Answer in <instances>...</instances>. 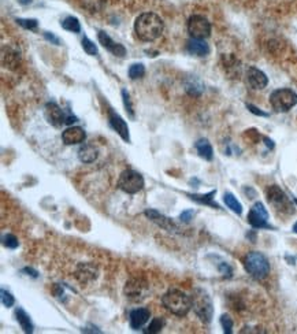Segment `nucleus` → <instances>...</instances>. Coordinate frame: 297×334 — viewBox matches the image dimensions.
I'll return each instance as SVG.
<instances>
[{"label":"nucleus","mask_w":297,"mask_h":334,"mask_svg":"<svg viewBox=\"0 0 297 334\" xmlns=\"http://www.w3.org/2000/svg\"><path fill=\"white\" fill-rule=\"evenodd\" d=\"M122 102H123V106H125V110L128 112V115L133 119L135 118V108H133V104H132V99H130L129 92L126 89H122Z\"/></svg>","instance_id":"c756f323"},{"label":"nucleus","mask_w":297,"mask_h":334,"mask_svg":"<svg viewBox=\"0 0 297 334\" xmlns=\"http://www.w3.org/2000/svg\"><path fill=\"white\" fill-rule=\"evenodd\" d=\"M106 0H82V6L89 13H98L104 7Z\"/></svg>","instance_id":"bb28decb"},{"label":"nucleus","mask_w":297,"mask_h":334,"mask_svg":"<svg viewBox=\"0 0 297 334\" xmlns=\"http://www.w3.org/2000/svg\"><path fill=\"white\" fill-rule=\"evenodd\" d=\"M164 23L159 15L153 13H144L137 17L135 22L136 36L141 41L151 43L158 40L162 36Z\"/></svg>","instance_id":"f257e3e1"},{"label":"nucleus","mask_w":297,"mask_h":334,"mask_svg":"<svg viewBox=\"0 0 297 334\" xmlns=\"http://www.w3.org/2000/svg\"><path fill=\"white\" fill-rule=\"evenodd\" d=\"M164 308L177 316H185L192 308V299L185 292L178 289H170L162 297Z\"/></svg>","instance_id":"f03ea898"},{"label":"nucleus","mask_w":297,"mask_h":334,"mask_svg":"<svg viewBox=\"0 0 297 334\" xmlns=\"http://www.w3.org/2000/svg\"><path fill=\"white\" fill-rule=\"evenodd\" d=\"M22 273H26V275H30L33 278H37L38 277L37 271L34 269H32V267H25V269L22 270Z\"/></svg>","instance_id":"ea45409f"},{"label":"nucleus","mask_w":297,"mask_h":334,"mask_svg":"<svg viewBox=\"0 0 297 334\" xmlns=\"http://www.w3.org/2000/svg\"><path fill=\"white\" fill-rule=\"evenodd\" d=\"M62 28L67 30V32H73V33H79L81 32V25H79L78 18L75 17H66L63 21H62Z\"/></svg>","instance_id":"a878e982"},{"label":"nucleus","mask_w":297,"mask_h":334,"mask_svg":"<svg viewBox=\"0 0 297 334\" xmlns=\"http://www.w3.org/2000/svg\"><path fill=\"white\" fill-rule=\"evenodd\" d=\"M99 156V149L92 144H84L78 149V159L82 163L95 162Z\"/></svg>","instance_id":"aec40b11"},{"label":"nucleus","mask_w":297,"mask_h":334,"mask_svg":"<svg viewBox=\"0 0 297 334\" xmlns=\"http://www.w3.org/2000/svg\"><path fill=\"white\" fill-rule=\"evenodd\" d=\"M163 326H164V320H163L162 318H153V319L151 320L149 326L144 330V331L145 333H149V334L160 333L163 329Z\"/></svg>","instance_id":"c85d7f7f"},{"label":"nucleus","mask_w":297,"mask_h":334,"mask_svg":"<svg viewBox=\"0 0 297 334\" xmlns=\"http://www.w3.org/2000/svg\"><path fill=\"white\" fill-rule=\"evenodd\" d=\"M30 2H32V0H19V3H21V5H23V6L29 5Z\"/></svg>","instance_id":"79ce46f5"},{"label":"nucleus","mask_w":297,"mask_h":334,"mask_svg":"<svg viewBox=\"0 0 297 334\" xmlns=\"http://www.w3.org/2000/svg\"><path fill=\"white\" fill-rule=\"evenodd\" d=\"M0 295H2V303H3V306L7 307V308H10V307L14 306L15 299H14V296H13V295L9 292V290H6V289H2Z\"/></svg>","instance_id":"72a5a7b5"},{"label":"nucleus","mask_w":297,"mask_h":334,"mask_svg":"<svg viewBox=\"0 0 297 334\" xmlns=\"http://www.w3.org/2000/svg\"><path fill=\"white\" fill-rule=\"evenodd\" d=\"M221 325H222L223 333L226 334L233 333V320L228 314H223V315L221 316Z\"/></svg>","instance_id":"473e14b6"},{"label":"nucleus","mask_w":297,"mask_h":334,"mask_svg":"<svg viewBox=\"0 0 297 334\" xmlns=\"http://www.w3.org/2000/svg\"><path fill=\"white\" fill-rule=\"evenodd\" d=\"M144 184L145 182L143 176L139 172L132 170V169H128L125 172H122L121 176H119V180H118L119 189L123 190L125 193H129V195L139 193L140 190L144 188Z\"/></svg>","instance_id":"423d86ee"},{"label":"nucleus","mask_w":297,"mask_h":334,"mask_svg":"<svg viewBox=\"0 0 297 334\" xmlns=\"http://www.w3.org/2000/svg\"><path fill=\"white\" fill-rule=\"evenodd\" d=\"M248 222L255 229H270L269 213L262 201H256L248 214Z\"/></svg>","instance_id":"1a4fd4ad"},{"label":"nucleus","mask_w":297,"mask_h":334,"mask_svg":"<svg viewBox=\"0 0 297 334\" xmlns=\"http://www.w3.org/2000/svg\"><path fill=\"white\" fill-rule=\"evenodd\" d=\"M266 195H267L269 203L274 205L278 211H282V213L286 214L293 213V205L292 203H290V200H289L288 196L285 195V192H283L278 185L269 186Z\"/></svg>","instance_id":"0eeeda50"},{"label":"nucleus","mask_w":297,"mask_h":334,"mask_svg":"<svg viewBox=\"0 0 297 334\" xmlns=\"http://www.w3.org/2000/svg\"><path fill=\"white\" fill-rule=\"evenodd\" d=\"M188 33L192 38L204 40L211 34V23L203 15H192L188 21Z\"/></svg>","instance_id":"6e6552de"},{"label":"nucleus","mask_w":297,"mask_h":334,"mask_svg":"<svg viewBox=\"0 0 297 334\" xmlns=\"http://www.w3.org/2000/svg\"><path fill=\"white\" fill-rule=\"evenodd\" d=\"M293 201H294V203H296V204H297V197L294 200H293Z\"/></svg>","instance_id":"c03bdc74"},{"label":"nucleus","mask_w":297,"mask_h":334,"mask_svg":"<svg viewBox=\"0 0 297 334\" xmlns=\"http://www.w3.org/2000/svg\"><path fill=\"white\" fill-rule=\"evenodd\" d=\"M245 75L246 82L249 84V87H251L252 89H256V91L265 89L266 87H267V84H269L267 75H266L262 70L256 69V67H248Z\"/></svg>","instance_id":"ddd939ff"},{"label":"nucleus","mask_w":297,"mask_h":334,"mask_svg":"<svg viewBox=\"0 0 297 334\" xmlns=\"http://www.w3.org/2000/svg\"><path fill=\"white\" fill-rule=\"evenodd\" d=\"M81 46H82V48H84V51L88 54V55L91 56H96L99 54L98 51V47L95 46V43L91 41L87 36H84L82 37V41H81Z\"/></svg>","instance_id":"7c9ffc66"},{"label":"nucleus","mask_w":297,"mask_h":334,"mask_svg":"<svg viewBox=\"0 0 297 334\" xmlns=\"http://www.w3.org/2000/svg\"><path fill=\"white\" fill-rule=\"evenodd\" d=\"M244 267L255 279H265L270 274L269 260L260 252H249L244 259Z\"/></svg>","instance_id":"20e7f679"},{"label":"nucleus","mask_w":297,"mask_h":334,"mask_svg":"<svg viewBox=\"0 0 297 334\" xmlns=\"http://www.w3.org/2000/svg\"><path fill=\"white\" fill-rule=\"evenodd\" d=\"M145 67L143 63H133L129 67V77L132 79H139L141 77H144Z\"/></svg>","instance_id":"cd10ccee"},{"label":"nucleus","mask_w":297,"mask_h":334,"mask_svg":"<svg viewBox=\"0 0 297 334\" xmlns=\"http://www.w3.org/2000/svg\"><path fill=\"white\" fill-rule=\"evenodd\" d=\"M185 89L191 96H200L201 92L204 91V87L197 78H191L185 82Z\"/></svg>","instance_id":"393cba45"},{"label":"nucleus","mask_w":297,"mask_h":334,"mask_svg":"<svg viewBox=\"0 0 297 334\" xmlns=\"http://www.w3.org/2000/svg\"><path fill=\"white\" fill-rule=\"evenodd\" d=\"M108 121H110V125H111L112 129L121 136V139L126 141V143H129V128H128V123L125 122V119L118 112L114 111V110H108Z\"/></svg>","instance_id":"f8f14e48"},{"label":"nucleus","mask_w":297,"mask_h":334,"mask_svg":"<svg viewBox=\"0 0 297 334\" xmlns=\"http://www.w3.org/2000/svg\"><path fill=\"white\" fill-rule=\"evenodd\" d=\"M44 37H46L48 41H51L52 44H55V46H61V40L56 37L55 34H52V33L46 32V33H44Z\"/></svg>","instance_id":"58836bf2"},{"label":"nucleus","mask_w":297,"mask_h":334,"mask_svg":"<svg viewBox=\"0 0 297 334\" xmlns=\"http://www.w3.org/2000/svg\"><path fill=\"white\" fill-rule=\"evenodd\" d=\"M15 319L19 323V326L22 327L25 333H33V323L30 320V316L26 314L25 310L22 308H17L15 310Z\"/></svg>","instance_id":"4be33fe9"},{"label":"nucleus","mask_w":297,"mask_h":334,"mask_svg":"<svg viewBox=\"0 0 297 334\" xmlns=\"http://www.w3.org/2000/svg\"><path fill=\"white\" fill-rule=\"evenodd\" d=\"M217 195V190H211L208 193H204V195H196V193H188V196L191 197L193 201L196 203H200V204H205V205H211L214 208H221L217 203H214V196Z\"/></svg>","instance_id":"5701e85b"},{"label":"nucleus","mask_w":297,"mask_h":334,"mask_svg":"<svg viewBox=\"0 0 297 334\" xmlns=\"http://www.w3.org/2000/svg\"><path fill=\"white\" fill-rule=\"evenodd\" d=\"M17 22H18V25H21L22 28L29 29V30H34L38 25L37 19H33V18H29V19L17 18Z\"/></svg>","instance_id":"f704fd0d"},{"label":"nucleus","mask_w":297,"mask_h":334,"mask_svg":"<svg viewBox=\"0 0 297 334\" xmlns=\"http://www.w3.org/2000/svg\"><path fill=\"white\" fill-rule=\"evenodd\" d=\"M98 38H99V43L106 48L107 51L111 52L112 55L118 56V58H123V56L126 55L125 47L122 46V44H119V43L114 41L106 32L100 30V32L98 33Z\"/></svg>","instance_id":"4468645a"},{"label":"nucleus","mask_w":297,"mask_h":334,"mask_svg":"<svg viewBox=\"0 0 297 334\" xmlns=\"http://www.w3.org/2000/svg\"><path fill=\"white\" fill-rule=\"evenodd\" d=\"M144 215L149 221H152L153 223H156L158 226L163 228L164 230H167V232H174V230H177V226L174 225L172 219L166 218L163 214H160L159 211H156V210H145Z\"/></svg>","instance_id":"dca6fc26"},{"label":"nucleus","mask_w":297,"mask_h":334,"mask_svg":"<svg viewBox=\"0 0 297 334\" xmlns=\"http://www.w3.org/2000/svg\"><path fill=\"white\" fill-rule=\"evenodd\" d=\"M2 241H3V245H5L6 248H10V249H15V248H18L19 245L18 238H17L14 234H10V233L3 236Z\"/></svg>","instance_id":"2f4dec72"},{"label":"nucleus","mask_w":297,"mask_h":334,"mask_svg":"<svg viewBox=\"0 0 297 334\" xmlns=\"http://www.w3.org/2000/svg\"><path fill=\"white\" fill-rule=\"evenodd\" d=\"M195 148L199 153L200 158L205 159V160H213L214 158V149L209 144V141L207 139H200L195 144Z\"/></svg>","instance_id":"412c9836"},{"label":"nucleus","mask_w":297,"mask_h":334,"mask_svg":"<svg viewBox=\"0 0 297 334\" xmlns=\"http://www.w3.org/2000/svg\"><path fill=\"white\" fill-rule=\"evenodd\" d=\"M263 140H265V143H266V145H267V147H269V148H274V141H271V140L269 139V137H263Z\"/></svg>","instance_id":"a19ab883"},{"label":"nucleus","mask_w":297,"mask_h":334,"mask_svg":"<svg viewBox=\"0 0 297 334\" xmlns=\"http://www.w3.org/2000/svg\"><path fill=\"white\" fill-rule=\"evenodd\" d=\"M186 51L196 56H205L209 54V47L204 40L200 38H192L186 43Z\"/></svg>","instance_id":"6ab92c4d"},{"label":"nucleus","mask_w":297,"mask_h":334,"mask_svg":"<svg viewBox=\"0 0 297 334\" xmlns=\"http://www.w3.org/2000/svg\"><path fill=\"white\" fill-rule=\"evenodd\" d=\"M87 139V133L79 126H70L62 133V140L66 145H75L84 143Z\"/></svg>","instance_id":"2eb2a0df"},{"label":"nucleus","mask_w":297,"mask_h":334,"mask_svg":"<svg viewBox=\"0 0 297 334\" xmlns=\"http://www.w3.org/2000/svg\"><path fill=\"white\" fill-rule=\"evenodd\" d=\"M75 277L79 282H89L98 277V269L92 263H79L75 271Z\"/></svg>","instance_id":"a211bd4d"},{"label":"nucleus","mask_w":297,"mask_h":334,"mask_svg":"<svg viewBox=\"0 0 297 334\" xmlns=\"http://www.w3.org/2000/svg\"><path fill=\"white\" fill-rule=\"evenodd\" d=\"M44 114H46L47 121L50 122L52 126H56L59 128L62 125H66V118H67V112L58 106L55 102H50L46 104V110H44Z\"/></svg>","instance_id":"9b49d317"},{"label":"nucleus","mask_w":297,"mask_h":334,"mask_svg":"<svg viewBox=\"0 0 297 334\" xmlns=\"http://www.w3.org/2000/svg\"><path fill=\"white\" fill-rule=\"evenodd\" d=\"M246 108H248V110H249L252 114H255V115H258V116H265V118H267V116H269V114H267V112L262 111L260 108H258V107L253 106V104H249V103H246Z\"/></svg>","instance_id":"4c0bfd02"},{"label":"nucleus","mask_w":297,"mask_h":334,"mask_svg":"<svg viewBox=\"0 0 297 334\" xmlns=\"http://www.w3.org/2000/svg\"><path fill=\"white\" fill-rule=\"evenodd\" d=\"M270 104L277 112H286L297 104V93L292 89H277L270 95Z\"/></svg>","instance_id":"39448f33"},{"label":"nucleus","mask_w":297,"mask_h":334,"mask_svg":"<svg viewBox=\"0 0 297 334\" xmlns=\"http://www.w3.org/2000/svg\"><path fill=\"white\" fill-rule=\"evenodd\" d=\"M223 201H225V204L228 205V208H230L233 213H236L237 215H241L242 214V205L241 203L237 200V197L230 192H226L225 195H223Z\"/></svg>","instance_id":"b1692460"},{"label":"nucleus","mask_w":297,"mask_h":334,"mask_svg":"<svg viewBox=\"0 0 297 334\" xmlns=\"http://www.w3.org/2000/svg\"><path fill=\"white\" fill-rule=\"evenodd\" d=\"M148 290V285L145 281L140 278H132L125 285V295L132 302H140L143 300Z\"/></svg>","instance_id":"9d476101"},{"label":"nucleus","mask_w":297,"mask_h":334,"mask_svg":"<svg viewBox=\"0 0 297 334\" xmlns=\"http://www.w3.org/2000/svg\"><path fill=\"white\" fill-rule=\"evenodd\" d=\"M293 232L297 233V222L294 223V225H293Z\"/></svg>","instance_id":"37998d69"},{"label":"nucleus","mask_w":297,"mask_h":334,"mask_svg":"<svg viewBox=\"0 0 297 334\" xmlns=\"http://www.w3.org/2000/svg\"><path fill=\"white\" fill-rule=\"evenodd\" d=\"M192 308L203 323H209L214 316V306L211 297L203 289H195L192 293Z\"/></svg>","instance_id":"7ed1b4c3"},{"label":"nucleus","mask_w":297,"mask_h":334,"mask_svg":"<svg viewBox=\"0 0 297 334\" xmlns=\"http://www.w3.org/2000/svg\"><path fill=\"white\" fill-rule=\"evenodd\" d=\"M193 215H195V211H193V210H185V211H182L181 215H180V219H181V222L189 223L192 219H193Z\"/></svg>","instance_id":"e433bc0d"},{"label":"nucleus","mask_w":297,"mask_h":334,"mask_svg":"<svg viewBox=\"0 0 297 334\" xmlns=\"http://www.w3.org/2000/svg\"><path fill=\"white\" fill-rule=\"evenodd\" d=\"M218 269H219V271H221V273H222L223 275L226 277V278H230V277H232L233 270H232V267H230V266L228 265V263H225V262H222V263H219Z\"/></svg>","instance_id":"c9c22d12"},{"label":"nucleus","mask_w":297,"mask_h":334,"mask_svg":"<svg viewBox=\"0 0 297 334\" xmlns=\"http://www.w3.org/2000/svg\"><path fill=\"white\" fill-rule=\"evenodd\" d=\"M149 318H151V312L148 308H136L129 315L130 327L133 330L141 329L148 322Z\"/></svg>","instance_id":"f3484780"}]
</instances>
